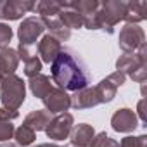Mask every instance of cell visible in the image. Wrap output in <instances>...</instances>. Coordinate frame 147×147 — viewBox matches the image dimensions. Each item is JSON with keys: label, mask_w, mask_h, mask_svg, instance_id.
Masks as SVG:
<instances>
[{"label": "cell", "mask_w": 147, "mask_h": 147, "mask_svg": "<svg viewBox=\"0 0 147 147\" xmlns=\"http://www.w3.org/2000/svg\"><path fill=\"white\" fill-rule=\"evenodd\" d=\"M52 82L64 92H78L90 83V75L83 61L69 49H62L50 64Z\"/></svg>", "instance_id": "1"}, {"label": "cell", "mask_w": 147, "mask_h": 147, "mask_svg": "<svg viewBox=\"0 0 147 147\" xmlns=\"http://www.w3.org/2000/svg\"><path fill=\"white\" fill-rule=\"evenodd\" d=\"M126 16V2L119 0H107V2L99 4V9L94 16H90L85 21V28L88 30H102L107 35L114 33V26L119 21H125Z\"/></svg>", "instance_id": "2"}, {"label": "cell", "mask_w": 147, "mask_h": 147, "mask_svg": "<svg viewBox=\"0 0 147 147\" xmlns=\"http://www.w3.org/2000/svg\"><path fill=\"white\" fill-rule=\"evenodd\" d=\"M26 99V83L18 75L7 76L0 85V100L2 107L9 111H18Z\"/></svg>", "instance_id": "3"}, {"label": "cell", "mask_w": 147, "mask_h": 147, "mask_svg": "<svg viewBox=\"0 0 147 147\" xmlns=\"http://www.w3.org/2000/svg\"><path fill=\"white\" fill-rule=\"evenodd\" d=\"M145 67H147V45L145 43L140 45L135 54H123L116 61V71L123 73L125 76L126 75L131 76L138 69H145Z\"/></svg>", "instance_id": "4"}, {"label": "cell", "mask_w": 147, "mask_h": 147, "mask_svg": "<svg viewBox=\"0 0 147 147\" xmlns=\"http://www.w3.org/2000/svg\"><path fill=\"white\" fill-rule=\"evenodd\" d=\"M118 43L125 54H135L138 47L145 43V33L138 24H125L119 31Z\"/></svg>", "instance_id": "5"}, {"label": "cell", "mask_w": 147, "mask_h": 147, "mask_svg": "<svg viewBox=\"0 0 147 147\" xmlns=\"http://www.w3.org/2000/svg\"><path fill=\"white\" fill-rule=\"evenodd\" d=\"M125 80H126V76L123 75V73L114 71V73H111L107 78H104L100 83H97V85L94 87V90H95V95H97L99 104L111 102V100L116 97L118 88L125 83Z\"/></svg>", "instance_id": "6"}, {"label": "cell", "mask_w": 147, "mask_h": 147, "mask_svg": "<svg viewBox=\"0 0 147 147\" xmlns=\"http://www.w3.org/2000/svg\"><path fill=\"white\" fill-rule=\"evenodd\" d=\"M73 126H75V118H73L71 113H61V114H55L50 123L47 125L45 128V133L49 138L52 140H64L69 137Z\"/></svg>", "instance_id": "7"}, {"label": "cell", "mask_w": 147, "mask_h": 147, "mask_svg": "<svg viewBox=\"0 0 147 147\" xmlns=\"http://www.w3.org/2000/svg\"><path fill=\"white\" fill-rule=\"evenodd\" d=\"M45 28L40 21V18H26L23 19V23L18 28V38H19V45L30 49L33 43H36V40L43 35Z\"/></svg>", "instance_id": "8"}, {"label": "cell", "mask_w": 147, "mask_h": 147, "mask_svg": "<svg viewBox=\"0 0 147 147\" xmlns=\"http://www.w3.org/2000/svg\"><path fill=\"white\" fill-rule=\"evenodd\" d=\"M35 4L31 0H0V19L18 21L26 12H33Z\"/></svg>", "instance_id": "9"}, {"label": "cell", "mask_w": 147, "mask_h": 147, "mask_svg": "<svg viewBox=\"0 0 147 147\" xmlns=\"http://www.w3.org/2000/svg\"><path fill=\"white\" fill-rule=\"evenodd\" d=\"M42 100L45 104V111H49L50 114L67 113V109L71 107V97L67 95V92H64L62 88H57V87H52V90Z\"/></svg>", "instance_id": "10"}, {"label": "cell", "mask_w": 147, "mask_h": 147, "mask_svg": "<svg viewBox=\"0 0 147 147\" xmlns=\"http://www.w3.org/2000/svg\"><path fill=\"white\" fill-rule=\"evenodd\" d=\"M111 126H113L114 131H119V133H130V131H133L138 126L137 113L133 109H128V107L118 109L113 114V118H111Z\"/></svg>", "instance_id": "11"}, {"label": "cell", "mask_w": 147, "mask_h": 147, "mask_svg": "<svg viewBox=\"0 0 147 147\" xmlns=\"http://www.w3.org/2000/svg\"><path fill=\"white\" fill-rule=\"evenodd\" d=\"M38 55H40V61L42 62H47V64H52L54 59L59 55V52L62 50L61 47V42L57 38H54L52 35H43L42 40L38 42Z\"/></svg>", "instance_id": "12"}, {"label": "cell", "mask_w": 147, "mask_h": 147, "mask_svg": "<svg viewBox=\"0 0 147 147\" xmlns=\"http://www.w3.org/2000/svg\"><path fill=\"white\" fill-rule=\"evenodd\" d=\"M19 66V55H18V50L7 47L4 50H0V85H2V82L14 75V71L18 69Z\"/></svg>", "instance_id": "13"}, {"label": "cell", "mask_w": 147, "mask_h": 147, "mask_svg": "<svg viewBox=\"0 0 147 147\" xmlns=\"http://www.w3.org/2000/svg\"><path fill=\"white\" fill-rule=\"evenodd\" d=\"M69 97H71V107L73 109H90V107L99 106L94 87H85V88L75 92L73 95H69Z\"/></svg>", "instance_id": "14"}, {"label": "cell", "mask_w": 147, "mask_h": 147, "mask_svg": "<svg viewBox=\"0 0 147 147\" xmlns=\"http://www.w3.org/2000/svg\"><path fill=\"white\" fill-rule=\"evenodd\" d=\"M95 135V130L92 125L87 123H80L76 126H73L69 137H71V145H76V147H88L92 138Z\"/></svg>", "instance_id": "15"}, {"label": "cell", "mask_w": 147, "mask_h": 147, "mask_svg": "<svg viewBox=\"0 0 147 147\" xmlns=\"http://www.w3.org/2000/svg\"><path fill=\"white\" fill-rule=\"evenodd\" d=\"M40 21H42L43 28L50 31L49 35H52L54 38H57L59 42H66V40H69L71 31H69V30L61 23L59 16H52V18H40Z\"/></svg>", "instance_id": "16"}, {"label": "cell", "mask_w": 147, "mask_h": 147, "mask_svg": "<svg viewBox=\"0 0 147 147\" xmlns=\"http://www.w3.org/2000/svg\"><path fill=\"white\" fill-rule=\"evenodd\" d=\"M59 19L69 31L71 30H78V28L83 26V18L71 7V2H62V9L59 12Z\"/></svg>", "instance_id": "17"}, {"label": "cell", "mask_w": 147, "mask_h": 147, "mask_svg": "<svg viewBox=\"0 0 147 147\" xmlns=\"http://www.w3.org/2000/svg\"><path fill=\"white\" fill-rule=\"evenodd\" d=\"M50 113L45 111V109H36V111H31L26 118H24V126H28L30 130H33L35 133L36 131H42L47 128V125L50 123Z\"/></svg>", "instance_id": "18"}, {"label": "cell", "mask_w": 147, "mask_h": 147, "mask_svg": "<svg viewBox=\"0 0 147 147\" xmlns=\"http://www.w3.org/2000/svg\"><path fill=\"white\" fill-rule=\"evenodd\" d=\"M147 19V2H128L126 4V24H138Z\"/></svg>", "instance_id": "19"}, {"label": "cell", "mask_w": 147, "mask_h": 147, "mask_svg": "<svg viewBox=\"0 0 147 147\" xmlns=\"http://www.w3.org/2000/svg\"><path fill=\"white\" fill-rule=\"evenodd\" d=\"M28 85H30V90H31V94L35 95V97H38V99H43L50 90H52V82H50V78L49 76H45V75H36V76H31L30 78V82H28Z\"/></svg>", "instance_id": "20"}, {"label": "cell", "mask_w": 147, "mask_h": 147, "mask_svg": "<svg viewBox=\"0 0 147 147\" xmlns=\"http://www.w3.org/2000/svg\"><path fill=\"white\" fill-rule=\"evenodd\" d=\"M62 9V2H55V0H42V2L35 4L33 12H38L40 18H52V16H59Z\"/></svg>", "instance_id": "21"}, {"label": "cell", "mask_w": 147, "mask_h": 147, "mask_svg": "<svg viewBox=\"0 0 147 147\" xmlns=\"http://www.w3.org/2000/svg\"><path fill=\"white\" fill-rule=\"evenodd\" d=\"M71 7L83 18V24H85V21L90 16H94L95 11L99 9V2L97 0H78V2H71Z\"/></svg>", "instance_id": "22"}, {"label": "cell", "mask_w": 147, "mask_h": 147, "mask_svg": "<svg viewBox=\"0 0 147 147\" xmlns=\"http://www.w3.org/2000/svg\"><path fill=\"white\" fill-rule=\"evenodd\" d=\"M35 137L36 133L33 130H30L28 126L21 125L19 128L14 130V138H16V145H23V147H28L35 142Z\"/></svg>", "instance_id": "23"}, {"label": "cell", "mask_w": 147, "mask_h": 147, "mask_svg": "<svg viewBox=\"0 0 147 147\" xmlns=\"http://www.w3.org/2000/svg\"><path fill=\"white\" fill-rule=\"evenodd\" d=\"M23 61H24V75L28 78L40 75V71H42V61H40L38 55L33 54V55H30V57H26Z\"/></svg>", "instance_id": "24"}, {"label": "cell", "mask_w": 147, "mask_h": 147, "mask_svg": "<svg viewBox=\"0 0 147 147\" xmlns=\"http://www.w3.org/2000/svg\"><path fill=\"white\" fill-rule=\"evenodd\" d=\"M14 125L12 121H7V119H2L0 118V142H9L12 137H14Z\"/></svg>", "instance_id": "25"}, {"label": "cell", "mask_w": 147, "mask_h": 147, "mask_svg": "<svg viewBox=\"0 0 147 147\" xmlns=\"http://www.w3.org/2000/svg\"><path fill=\"white\" fill-rule=\"evenodd\" d=\"M119 147H147V137L145 135H140V137L128 135L119 142Z\"/></svg>", "instance_id": "26"}, {"label": "cell", "mask_w": 147, "mask_h": 147, "mask_svg": "<svg viewBox=\"0 0 147 147\" xmlns=\"http://www.w3.org/2000/svg\"><path fill=\"white\" fill-rule=\"evenodd\" d=\"M12 28L5 23H0V50H4L9 47L11 40H12Z\"/></svg>", "instance_id": "27"}, {"label": "cell", "mask_w": 147, "mask_h": 147, "mask_svg": "<svg viewBox=\"0 0 147 147\" xmlns=\"http://www.w3.org/2000/svg\"><path fill=\"white\" fill-rule=\"evenodd\" d=\"M106 138H107V133H106V131H100V133H95L88 147H102V145H104V142H106Z\"/></svg>", "instance_id": "28"}, {"label": "cell", "mask_w": 147, "mask_h": 147, "mask_svg": "<svg viewBox=\"0 0 147 147\" xmlns=\"http://www.w3.org/2000/svg\"><path fill=\"white\" fill-rule=\"evenodd\" d=\"M18 116H19V113H18V111H9V109H5V107H0V118H2V119L14 121Z\"/></svg>", "instance_id": "29"}, {"label": "cell", "mask_w": 147, "mask_h": 147, "mask_svg": "<svg viewBox=\"0 0 147 147\" xmlns=\"http://www.w3.org/2000/svg\"><path fill=\"white\" fill-rule=\"evenodd\" d=\"M144 104H145V100L142 99V100L138 102V106H137V111H138V116H137V118H140V121L145 125V113H144Z\"/></svg>", "instance_id": "30"}, {"label": "cell", "mask_w": 147, "mask_h": 147, "mask_svg": "<svg viewBox=\"0 0 147 147\" xmlns=\"http://www.w3.org/2000/svg\"><path fill=\"white\" fill-rule=\"evenodd\" d=\"M102 147H119V142H116L114 138H109V137H107Z\"/></svg>", "instance_id": "31"}, {"label": "cell", "mask_w": 147, "mask_h": 147, "mask_svg": "<svg viewBox=\"0 0 147 147\" xmlns=\"http://www.w3.org/2000/svg\"><path fill=\"white\" fill-rule=\"evenodd\" d=\"M33 147H62V145H57V144H50V142H45V144H38V145H33Z\"/></svg>", "instance_id": "32"}, {"label": "cell", "mask_w": 147, "mask_h": 147, "mask_svg": "<svg viewBox=\"0 0 147 147\" xmlns=\"http://www.w3.org/2000/svg\"><path fill=\"white\" fill-rule=\"evenodd\" d=\"M0 147H18V145H16V144H12V142H4Z\"/></svg>", "instance_id": "33"}, {"label": "cell", "mask_w": 147, "mask_h": 147, "mask_svg": "<svg viewBox=\"0 0 147 147\" xmlns=\"http://www.w3.org/2000/svg\"><path fill=\"white\" fill-rule=\"evenodd\" d=\"M67 147H76V145H71V144H69V145H67Z\"/></svg>", "instance_id": "34"}]
</instances>
